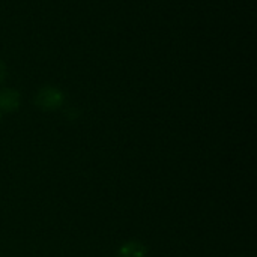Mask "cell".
I'll return each mask as SVG.
<instances>
[{
    "instance_id": "cell-1",
    "label": "cell",
    "mask_w": 257,
    "mask_h": 257,
    "mask_svg": "<svg viewBox=\"0 0 257 257\" xmlns=\"http://www.w3.org/2000/svg\"><path fill=\"white\" fill-rule=\"evenodd\" d=\"M62 92L56 87H44L36 95V104L44 110H56L62 105Z\"/></svg>"
},
{
    "instance_id": "cell-2",
    "label": "cell",
    "mask_w": 257,
    "mask_h": 257,
    "mask_svg": "<svg viewBox=\"0 0 257 257\" xmlns=\"http://www.w3.org/2000/svg\"><path fill=\"white\" fill-rule=\"evenodd\" d=\"M20 105V93L14 89H5L0 92V111H14Z\"/></svg>"
},
{
    "instance_id": "cell-3",
    "label": "cell",
    "mask_w": 257,
    "mask_h": 257,
    "mask_svg": "<svg viewBox=\"0 0 257 257\" xmlns=\"http://www.w3.org/2000/svg\"><path fill=\"white\" fill-rule=\"evenodd\" d=\"M146 254H148V248L143 242L130 241L119 248L117 257H146Z\"/></svg>"
},
{
    "instance_id": "cell-4",
    "label": "cell",
    "mask_w": 257,
    "mask_h": 257,
    "mask_svg": "<svg viewBox=\"0 0 257 257\" xmlns=\"http://www.w3.org/2000/svg\"><path fill=\"white\" fill-rule=\"evenodd\" d=\"M3 77H5V65L0 62V80H2Z\"/></svg>"
},
{
    "instance_id": "cell-5",
    "label": "cell",
    "mask_w": 257,
    "mask_h": 257,
    "mask_svg": "<svg viewBox=\"0 0 257 257\" xmlns=\"http://www.w3.org/2000/svg\"><path fill=\"white\" fill-rule=\"evenodd\" d=\"M0 117H2V111H0Z\"/></svg>"
}]
</instances>
